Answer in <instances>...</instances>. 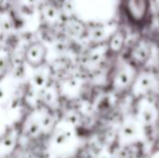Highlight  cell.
Returning a JSON list of instances; mask_svg holds the SVG:
<instances>
[{
    "label": "cell",
    "mask_w": 159,
    "mask_h": 158,
    "mask_svg": "<svg viewBox=\"0 0 159 158\" xmlns=\"http://www.w3.org/2000/svg\"><path fill=\"white\" fill-rule=\"evenodd\" d=\"M122 10L129 22L135 27H143L150 18V0H121Z\"/></svg>",
    "instance_id": "6da1fadb"
},
{
    "label": "cell",
    "mask_w": 159,
    "mask_h": 158,
    "mask_svg": "<svg viewBox=\"0 0 159 158\" xmlns=\"http://www.w3.org/2000/svg\"><path fill=\"white\" fill-rule=\"evenodd\" d=\"M151 56V47L150 45L146 42H137L134 47L131 48L129 53V58H131L132 64H144Z\"/></svg>",
    "instance_id": "7a4b0ae2"
},
{
    "label": "cell",
    "mask_w": 159,
    "mask_h": 158,
    "mask_svg": "<svg viewBox=\"0 0 159 158\" xmlns=\"http://www.w3.org/2000/svg\"><path fill=\"white\" fill-rule=\"evenodd\" d=\"M140 136V129L136 122L129 121L122 126L120 130V138L125 143L136 142Z\"/></svg>",
    "instance_id": "3957f363"
},
{
    "label": "cell",
    "mask_w": 159,
    "mask_h": 158,
    "mask_svg": "<svg viewBox=\"0 0 159 158\" xmlns=\"http://www.w3.org/2000/svg\"><path fill=\"white\" fill-rule=\"evenodd\" d=\"M139 115H140V119L142 121V123L143 125H151L154 123L155 119H156V111L153 107L146 105L144 107H143L142 109H140L139 111Z\"/></svg>",
    "instance_id": "277c9868"
}]
</instances>
